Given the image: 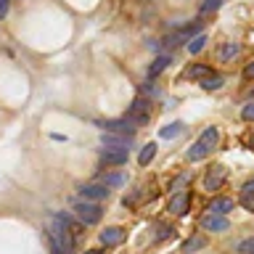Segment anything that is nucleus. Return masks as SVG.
Listing matches in <instances>:
<instances>
[{
  "mask_svg": "<svg viewBox=\"0 0 254 254\" xmlns=\"http://www.w3.org/2000/svg\"><path fill=\"white\" fill-rule=\"evenodd\" d=\"M217 140H220V130L217 127H206V130L198 135V140L188 148V154H186L188 162H201L204 156H209L212 148L217 146Z\"/></svg>",
  "mask_w": 254,
  "mask_h": 254,
  "instance_id": "1",
  "label": "nucleus"
},
{
  "mask_svg": "<svg viewBox=\"0 0 254 254\" xmlns=\"http://www.w3.org/2000/svg\"><path fill=\"white\" fill-rule=\"evenodd\" d=\"M48 238H51V244L61 254H74V236H71L69 230L61 225V222L53 220V228H51V236H48Z\"/></svg>",
  "mask_w": 254,
  "mask_h": 254,
  "instance_id": "2",
  "label": "nucleus"
},
{
  "mask_svg": "<svg viewBox=\"0 0 254 254\" xmlns=\"http://www.w3.org/2000/svg\"><path fill=\"white\" fill-rule=\"evenodd\" d=\"M74 214L82 225H98L103 217V209L95 201H74Z\"/></svg>",
  "mask_w": 254,
  "mask_h": 254,
  "instance_id": "3",
  "label": "nucleus"
},
{
  "mask_svg": "<svg viewBox=\"0 0 254 254\" xmlns=\"http://www.w3.org/2000/svg\"><path fill=\"white\" fill-rule=\"evenodd\" d=\"M148 117H151V101L138 95V98L130 103V109H127V119H130L135 127H140V125L148 122Z\"/></svg>",
  "mask_w": 254,
  "mask_h": 254,
  "instance_id": "4",
  "label": "nucleus"
},
{
  "mask_svg": "<svg viewBox=\"0 0 254 254\" xmlns=\"http://www.w3.org/2000/svg\"><path fill=\"white\" fill-rule=\"evenodd\" d=\"M79 196H82V201H103V198H109V188L101 183H87V186H79Z\"/></svg>",
  "mask_w": 254,
  "mask_h": 254,
  "instance_id": "5",
  "label": "nucleus"
},
{
  "mask_svg": "<svg viewBox=\"0 0 254 254\" xmlns=\"http://www.w3.org/2000/svg\"><path fill=\"white\" fill-rule=\"evenodd\" d=\"M101 127L106 132H117V135H127V138H132V132L138 130L130 119H106V122H101Z\"/></svg>",
  "mask_w": 254,
  "mask_h": 254,
  "instance_id": "6",
  "label": "nucleus"
},
{
  "mask_svg": "<svg viewBox=\"0 0 254 254\" xmlns=\"http://www.w3.org/2000/svg\"><path fill=\"white\" fill-rule=\"evenodd\" d=\"M225 178H228V170L222 164H214L209 172H206V178H204V188L206 190H217L222 183H225Z\"/></svg>",
  "mask_w": 254,
  "mask_h": 254,
  "instance_id": "7",
  "label": "nucleus"
},
{
  "mask_svg": "<svg viewBox=\"0 0 254 254\" xmlns=\"http://www.w3.org/2000/svg\"><path fill=\"white\" fill-rule=\"evenodd\" d=\"M201 228L209 230V233H225V230L230 228V222H228V217H222V214H204Z\"/></svg>",
  "mask_w": 254,
  "mask_h": 254,
  "instance_id": "8",
  "label": "nucleus"
},
{
  "mask_svg": "<svg viewBox=\"0 0 254 254\" xmlns=\"http://www.w3.org/2000/svg\"><path fill=\"white\" fill-rule=\"evenodd\" d=\"M190 206V190H178L172 198H170V212L172 214H186Z\"/></svg>",
  "mask_w": 254,
  "mask_h": 254,
  "instance_id": "9",
  "label": "nucleus"
},
{
  "mask_svg": "<svg viewBox=\"0 0 254 254\" xmlns=\"http://www.w3.org/2000/svg\"><path fill=\"white\" fill-rule=\"evenodd\" d=\"M127 154L130 151H125V148H106V151H101V162L109 167H119L127 162Z\"/></svg>",
  "mask_w": 254,
  "mask_h": 254,
  "instance_id": "10",
  "label": "nucleus"
},
{
  "mask_svg": "<svg viewBox=\"0 0 254 254\" xmlns=\"http://www.w3.org/2000/svg\"><path fill=\"white\" fill-rule=\"evenodd\" d=\"M101 143H103L106 148H125V151H130L132 138H127V135L117 138V135H111V132H103V135H101Z\"/></svg>",
  "mask_w": 254,
  "mask_h": 254,
  "instance_id": "11",
  "label": "nucleus"
},
{
  "mask_svg": "<svg viewBox=\"0 0 254 254\" xmlns=\"http://www.w3.org/2000/svg\"><path fill=\"white\" fill-rule=\"evenodd\" d=\"M122 241H125V230L122 228L111 225L106 230H101V244L103 246H117V244H122Z\"/></svg>",
  "mask_w": 254,
  "mask_h": 254,
  "instance_id": "12",
  "label": "nucleus"
},
{
  "mask_svg": "<svg viewBox=\"0 0 254 254\" xmlns=\"http://www.w3.org/2000/svg\"><path fill=\"white\" fill-rule=\"evenodd\" d=\"M53 220H56V222H61V225L66 228L71 236H82V230H85V225H82V222H79V220H74V217H69V214H64V212H61V214H56Z\"/></svg>",
  "mask_w": 254,
  "mask_h": 254,
  "instance_id": "13",
  "label": "nucleus"
},
{
  "mask_svg": "<svg viewBox=\"0 0 254 254\" xmlns=\"http://www.w3.org/2000/svg\"><path fill=\"white\" fill-rule=\"evenodd\" d=\"M233 209H236L233 198H212V206H209L212 214H222V217H225L228 212H233Z\"/></svg>",
  "mask_w": 254,
  "mask_h": 254,
  "instance_id": "14",
  "label": "nucleus"
},
{
  "mask_svg": "<svg viewBox=\"0 0 254 254\" xmlns=\"http://www.w3.org/2000/svg\"><path fill=\"white\" fill-rule=\"evenodd\" d=\"M238 53H241V45H238V43H222L220 53H217V59L225 64V61H230V59H236Z\"/></svg>",
  "mask_w": 254,
  "mask_h": 254,
  "instance_id": "15",
  "label": "nucleus"
},
{
  "mask_svg": "<svg viewBox=\"0 0 254 254\" xmlns=\"http://www.w3.org/2000/svg\"><path fill=\"white\" fill-rule=\"evenodd\" d=\"M167 64H170V56H156V59H154V64H151V66H148V77L151 79H154V77H159V74H162V71L167 69Z\"/></svg>",
  "mask_w": 254,
  "mask_h": 254,
  "instance_id": "16",
  "label": "nucleus"
},
{
  "mask_svg": "<svg viewBox=\"0 0 254 254\" xmlns=\"http://www.w3.org/2000/svg\"><path fill=\"white\" fill-rule=\"evenodd\" d=\"M154 156H156V143H148V146H143V148H140V156H138L140 167H148L151 162H154Z\"/></svg>",
  "mask_w": 254,
  "mask_h": 254,
  "instance_id": "17",
  "label": "nucleus"
},
{
  "mask_svg": "<svg viewBox=\"0 0 254 254\" xmlns=\"http://www.w3.org/2000/svg\"><path fill=\"white\" fill-rule=\"evenodd\" d=\"M212 74V69L206 66V64H193L188 71H186V77H190V79H204V77H209Z\"/></svg>",
  "mask_w": 254,
  "mask_h": 254,
  "instance_id": "18",
  "label": "nucleus"
},
{
  "mask_svg": "<svg viewBox=\"0 0 254 254\" xmlns=\"http://www.w3.org/2000/svg\"><path fill=\"white\" fill-rule=\"evenodd\" d=\"M204 244H206V238H204V236L188 238V241L183 244V254H193V252H198V249H204Z\"/></svg>",
  "mask_w": 254,
  "mask_h": 254,
  "instance_id": "19",
  "label": "nucleus"
},
{
  "mask_svg": "<svg viewBox=\"0 0 254 254\" xmlns=\"http://www.w3.org/2000/svg\"><path fill=\"white\" fill-rule=\"evenodd\" d=\"M204 45H206V35H204V32H198V35H193L188 40V53H201Z\"/></svg>",
  "mask_w": 254,
  "mask_h": 254,
  "instance_id": "20",
  "label": "nucleus"
},
{
  "mask_svg": "<svg viewBox=\"0 0 254 254\" xmlns=\"http://www.w3.org/2000/svg\"><path fill=\"white\" fill-rule=\"evenodd\" d=\"M183 127H186L183 122H172V125L162 127V130H159V135H162V138H167V140H170V138H178V135L183 132Z\"/></svg>",
  "mask_w": 254,
  "mask_h": 254,
  "instance_id": "21",
  "label": "nucleus"
},
{
  "mask_svg": "<svg viewBox=\"0 0 254 254\" xmlns=\"http://www.w3.org/2000/svg\"><path fill=\"white\" fill-rule=\"evenodd\" d=\"M222 82H225V79H222L220 74H209V77L201 79V87H204V90H220Z\"/></svg>",
  "mask_w": 254,
  "mask_h": 254,
  "instance_id": "22",
  "label": "nucleus"
},
{
  "mask_svg": "<svg viewBox=\"0 0 254 254\" xmlns=\"http://www.w3.org/2000/svg\"><path fill=\"white\" fill-rule=\"evenodd\" d=\"M125 183H127V178H125V175H103V178H101V186H125Z\"/></svg>",
  "mask_w": 254,
  "mask_h": 254,
  "instance_id": "23",
  "label": "nucleus"
},
{
  "mask_svg": "<svg viewBox=\"0 0 254 254\" xmlns=\"http://www.w3.org/2000/svg\"><path fill=\"white\" fill-rule=\"evenodd\" d=\"M236 252L238 254H254V238H244V241H238Z\"/></svg>",
  "mask_w": 254,
  "mask_h": 254,
  "instance_id": "24",
  "label": "nucleus"
},
{
  "mask_svg": "<svg viewBox=\"0 0 254 254\" xmlns=\"http://www.w3.org/2000/svg\"><path fill=\"white\" fill-rule=\"evenodd\" d=\"M220 5H222V0H204V3H201V13H212V11H217Z\"/></svg>",
  "mask_w": 254,
  "mask_h": 254,
  "instance_id": "25",
  "label": "nucleus"
},
{
  "mask_svg": "<svg viewBox=\"0 0 254 254\" xmlns=\"http://www.w3.org/2000/svg\"><path fill=\"white\" fill-rule=\"evenodd\" d=\"M241 117L246 119V122H254V101H252V103H246V106L241 109Z\"/></svg>",
  "mask_w": 254,
  "mask_h": 254,
  "instance_id": "26",
  "label": "nucleus"
},
{
  "mask_svg": "<svg viewBox=\"0 0 254 254\" xmlns=\"http://www.w3.org/2000/svg\"><path fill=\"white\" fill-rule=\"evenodd\" d=\"M241 204H244V209H249V212H254V193H244V198H241Z\"/></svg>",
  "mask_w": 254,
  "mask_h": 254,
  "instance_id": "27",
  "label": "nucleus"
},
{
  "mask_svg": "<svg viewBox=\"0 0 254 254\" xmlns=\"http://www.w3.org/2000/svg\"><path fill=\"white\" fill-rule=\"evenodd\" d=\"M167 236H172V228H167V225H162V228H159V233H156V241H164Z\"/></svg>",
  "mask_w": 254,
  "mask_h": 254,
  "instance_id": "28",
  "label": "nucleus"
},
{
  "mask_svg": "<svg viewBox=\"0 0 254 254\" xmlns=\"http://www.w3.org/2000/svg\"><path fill=\"white\" fill-rule=\"evenodd\" d=\"M244 74L249 77V79H254V61L252 64H246V69H244Z\"/></svg>",
  "mask_w": 254,
  "mask_h": 254,
  "instance_id": "29",
  "label": "nucleus"
},
{
  "mask_svg": "<svg viewBox=\"0 0 254 254\" xmlns=\"http://www.w3.org/2000/svg\"><path fill=\"white\" fill-rule=\"evenodd\" d=\"M8 3H11V0H0V19L8 13Z\"/></svg>",
  "mask_w": 254,
  "mask_h": 254,
  "instance_id": "30",
  "label": "nucleus"
},
{
  "mask_svg": "<svg viewBox=\"0 0 254 254\" xmlns=\"http://www.w3.org/2000/svg\"><path fill=\"white\" fill-rule=\"evenodd\" d=\"M244 193H254V180H246L244 183Z\"/></svg>",
  "mask_w": 254,
  "mask_h": 254,
  "instance_id": "31",
  "label": "nucleus"
},
{
  "mask_svg": "<svg viewBox=\"0 0 254 254\" xmlns=\"http://www.w3.org/2000/svg\"><path fill=\"white\" fill-rule=\"evenodd\" d=\"M85 254H101V252H98V249H87Z\"/></svg>",
  "mask_w": 254,
  "mask_h": 254,
  "instance_id": "32",
  "label": "nucleus"
},
{
  "mask_svg": "<svg viewBox=\"0 0 254 254\" xmlns=\"http://www.w3.org/2000/svg\"><path fill=\"white\" fill-rule=\"evenodd\" d=\"M249 146H252V148H254V135H252V140H249Z\"/></svg>",
  "mask_w": 254,
  "mask_h": 254,
  "instance_id": "33",
  "label": "nucleus"
},
{
  "mask_svg": "<svg viewBox=\"0 0 254 254\" xmlns=\"http://www.w3.org/2000/svg\"><path fill=\"white\" fill-rule=\"evenodd\" d=\"M252 95H254V90H252Z\"/></svg>",
  "mask_w": 254,
  "mask_h": 254,
  "instance_id": "34",
  "label": "nucleus"
}]
</instances>
